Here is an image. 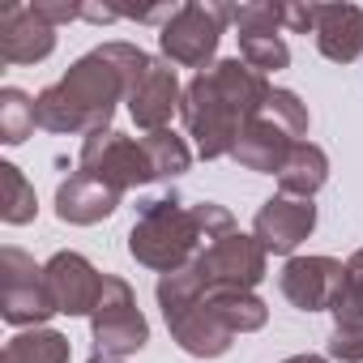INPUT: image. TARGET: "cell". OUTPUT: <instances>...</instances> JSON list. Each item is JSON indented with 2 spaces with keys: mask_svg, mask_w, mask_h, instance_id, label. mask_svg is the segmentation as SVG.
I'll list each match as a JSON object with an SVG mask.
<instances>
[{
  "mask_svg": "<svg viewBox=\"0 0 363 363\" xmlns=\"http://www.w3.org/2000/svg\"><path fill=\"white\" fill-rule=\"evenodd\" d=\"M35 128H39L35 124V99L13 90V86H5V90H0V141H5V145H22Z\"/></svg>",
  "mask_w": 363,
  "mask_h": 363,
  "instance_id": "obj_23",
  "label": "cell"
},
{
  "mask_svg": "<svg viewBox=\"0 0 363 363\" xmlns=\"http://www.w3.org/2000/svg\"><path fill=\"white\" fill-rule=\"evenodd\" d=\"M90 363H120V359H111V354H94Z\"/></svg>",
  "mask_w": 363,
  "mask_h": 363,
  "instance_id": "obj_30",
  "label": "cell"
},
{
  "mask_svg": "<svg viewBox=\"0 0 363 363\" xmlns=\"http://www.w3.org/2000/svg\"><path fill=\"white\" fill-rule=\"evenodd\" d=\"M210 316L218 320V329H227L231 337L235 333H257L265 320H269V308L252 295V291H201Z\"/></svg>",
  "mask_w": 363,
  "mask_h": 363,
  "instance_id": "obj_20",
  "label": "cell"
},
{
  "mask_svg": "<svg viewBox=\"0 0 363 363\" xmlns=\"http://www.w3.org/2000/svg\"><path fill=\"white\" fill-rule=\"evenodd\" d=\"M231 231H235V218L218 201L184 206L179 197H154L141 206V214L128 231V252L137 265H145L162 278V274L193 265L206 244H214Z\"/></svg>",
  "mask_w": 363,
  "mask_h": 363,
  "instance_id": "obj_3",
  "label": "cell"
},
{
  "mask_svg": "<svg viewBox=\"0 0 363 363\" xmlns=\"http://www.w3.org/2000/svg\"><path fill=\"white\" fill-rule=\"evenodd\" d=\"M308 124H312V120H308V107L299 103V94L274 86L269 99H265V107H261V111L248 120V128L240 133L231 158H235L240 167H248V171L274 175V171L286 167L291 150L308 137Z\"/></svg>",
  "mask_w": 363,
  "mask_h": 363,
  "instance_id": "obj_4",
  "label": "cell"
},
{
  "mask_svg": "<svg viewBox=\"0 0 363 363\" xmlns=\"http://www.w3.org/2000/svg\"><path fill=\"white\" fill-rule=\"evenodd\" d=\"M342 278H346V265L333 257H291L278 282L299 312H333L342 295Z\"/></svg>",
  "mask_w": 363,
  "mask_h": 363,
  "instance_id": "obj_13",
  "label": "cell"
},
{
  "mask_svg": "<svg viewBox=\"0 0 363 363\" xmlns=\"http://www.w3.org/2000/svg\"><path fill=\"white\" fill-rule=\"evenodd\" d=\"M325 179H329V158L320 145L312 141H299L286 158V167L278 171V189L282 197H299V201H312L320 189H325Z\"/></svg>",
  "mask_w": 363,
  "mask_h": 363,
  "instance_id": "obj_19",
  "label": "cell"
},
{
  "mask_svg": "<svg viewBox=\"0 0 363 363\" xmlns=\"http://www.w3.org/2000/svg\"><path fill=\"white\" fill-rule=\"evenodd\" d=\"M77 171L103 179L107 189L116 193H128V189H141L154 179V167L145 158V145L116 133V128H99L82 141V158H77Z\"/></svg>",
  "mask_w": 363,
  "mask_h": 363,
  "instance_id": "obj_10",
  "label": "cell"
},
{
  "mask_svg": "<svg viewBox=\"0 0 363 363\" xmlns=\"http://www.w3.org/2000/svg\"><path fill=\"white\" fill-rule=\"evenodd\" d=\"M282 363H329V359H320V354H291V359H282Z\"/></svg>",
  "mask_w": 363,
  "mask_h": 363,
  "instance_id": "obj_29",
  "label": "cell"
},
{
  "mask_svg": "<svg viewBox=\"0 0 363 363\" xmlns=\"http://www.w3.org/2000/svg\"><path fill=\"white\" fill-rule=\"evenodd\" d=\"M120 197H124V193L107 189L103 179H94V175H86V171H73L65 184L56 189V214H60V223L94 227V223H103V218L116 214Z\"/></svg>",
  "mask_w": 363,
  "mask_h": 363,
  "instance_id": "obj_17",
  "label": "cell"
},
{
  "mask_svg": "<svg viewBox=\"0 0 363 363\" xmlns=\"http://www.w3.org/2000/svg\"><path fill=\"white\" fill-rule=\"evenodd\" d=\"M231 22L240 30V60L257 73H278L291 65V48L282 43V5H231Z\"/></svg>",
  "mask_w": 363,
  "mask_h": 363,
  "instance_id": "obj_12",
  "label": "cell"
},
{
  "mask_svg": "<svg viewBox=\"0 0 363 363\" xmlns=\"http://www.w3.org/2000/svg\"><path fill=\"white\" fill-rule=\"evenodd\" d=\"M56 312V299L48 291V274L43 265H35V257H26L22 248L5 244L0 248V316L18 329H39L48 316Z\"/></svg>",
  "mask_w": 363,
  "mask_h": 363,
  "instance_id": "obj_7",
  "label": "cell"
},
{
  "mask_svg": "<svg viewBox=\"0 0 363 363\" xmlns=\"http://www.w3.org/2000/svg\"><path fill=\"white\" fill-rule=\"evenodd\" d=\"M141 145H145V158H150V167H154V179H175V175H184V171H189V162H193V154H189L184 137H175L171 128L145 133V137H141Z\"/></svg>",
  "mask_w": 363,
  "mask_h": 363,
  "instance_id": "obj_22",
  "label": "cell"
},
{
  "mask_svg": "<svg viewBox=\"0 0 363 363\" xmlns=\"http://www.w3.org/2000/svg\"><path fill=\"white\" fill-rule=\"evenodd\" d=\"M269 77L257 73L252 65L235 60H214L184 86V103H179V120H184L189 137L197 141L201 158H227L248 128V120L265 107L269 99Z\"/></svg>",
  "mask_w": 363,
  "mask_h": 363,
  "instance_id": "obj_2",
  "label": "cell"
},
{
  "mask_svg": "<svg viewBox=\"0 0 363 363\" xmlns=\"http://www.w3.org/2000/svg\"><path fill=\"white\" fill-rule=\"evenodd\" d=\"M154 295H158V308H162L167 329L179 342V350H189L193 359H218V354L231 350V333L218 329V320L210 316V308L201 299V286H197L189 265L175 269V274H162Z\"/></svg>",
  "mask_w": 363,
  "mask_h": 363,
  "instance_id": "obj_5",
  "label": "cell"
},
{
  "mask_svg": "<svg viewBox=\"0 0 363 363\" xmlns=\"http://www.w3.org/2000/svg\"><path fill=\"white\" fill-rule=\"evenodd\" d=\"M145 65V52L133 43H103L69 65V73L35 99V124L48 133H99L111 128L116 103L128 99L133 73Z\"/></svg>",
  "mask_w": 363,
  "mask_h": 363,
  "instance_id": "obj_1",
  "label": "cell"
},
{
  "mask_svg": "<svg viewBox=\"0 0 363 363\" xmlns=\"http://www.w3.org/2000/svg\"><path fill=\"white\" fill-rule=\"evenodd\" d=\"M43 274H48V291L56 299V312H65V316H90L99 308L107 274H99L82 252H56L43 265Z\"/></svg>",
  "mask_w": 363,
  "mask_h": 363,
  "instance_id": "obj_14",
  "label": "cell"
},
{
  "mask_svg": "<svg viewBox=\"0 0 363 363\" xmlns=\"http://www.w3.org/2000/svg\"><path fill=\"white\" fill-rule=\"evenodd\" d=\"M73 346L65 333L56 329H22L5 342V354H0V363H69Z\"/></svg>",
  "mask_w": 363,
  "mask_h": 363,
  "instance_id": "obj_21",
  "label": "cell"
},
{
  "mask_svg": "<svg viewBox=\"0 0 363 363\" xmlns=\"http://www.w3.org/2000/svg\"><path fill=\"white\" fill-rule=\"evenodd\" d=\"M265 248L257 235L231 231L201 248V257L189 265L201 291H252L265 278Z\"/></svg>",
  "mask_w": 363,
  "mask_h": 363,
  "instance_id": "obj_8",
  "label": "cell"
},
{
  "mask_svg": "<svg viewBox=\"0 0 363 363\" xmlns=\"http://www.w3.org/2000/svg\"><path fill=\"white\" fill-rule=\"evenodd\" d=\"M316 48L333 65L363 56V9L359 5H316Z\"/></svg>",
  "mask_w": 363,
  "mask_h": 363,
  "instance_id": "obj_18",
  "label": "cell"
},
{
  "mask_svg": "<svg viewBox=\"0 0 363 363\" xmlns=\"http://www.w3.org/2000/svg\"><path fill=\"white\" fill-rule=\"evenodd\" d=\"M128 116H133V124L137 128H145V133H158V128H167L171 124V116L179 111V103H184V90H179V77H175V69L167 65V60H154V56H145V65L133 73V82H128Z\"/></svg>",
  "mask_w": 363,
  "mask_h": 363,
  "instance_id": "obj_11",
  "label": "cell"
},
{
  "mask_svg": "<svg viewBox=\"0 0 363 363\" xmlns=\"http://www.w3.org/2000/svg\"><path fill=\"white\" fill-rule=\"evenodd\" d=\"M282 26L295 35L316 30V5H282Z\"/></svg>",
  "mask_w": 363,
  "mask_h": 363,
  "instance_id": "obj_27",
  "label": "cell"
},
{
  "mask_svg": "<svg viewBox=\"0 0 363 363\" xmlns=\"http://www.w3.org/2000/svg\"><path fill=\"white\" fill-rule=\"evenodd\" d=\"M333 320L337 325L363 320V248L346 261V278H342V295L333 303Z\"/></svg>",
  "mask_w": 363,
  "mask_h": 363,
  "instance_id": "obj_25",
  "label": "cell"
},
{
  "mask_svg": "<svg viewBox=\"0 0 363 363\" xmlns=\"http://www.w3.org/2000/svg\"><path fill=\"white\" fill-rule=\"evenodd\" d=\"M0 175H5V201H0V218H5L9 227L35 223L39 201H35V189L26 184V175H22L13 162H0Z\"/></svg>",
  "mask_w": 363,
  "mask_h": 363,
  "instance_id": "obj_24",
  "label": "cell"
},
{
  "mask_svg": "<svg viewBox=\"0 0 363 363\" xmlns=\"http://www.w3.org/2000/svg\"><path fill=\"white\" fill-rule=\"evenodd\" d=\"M90 333H94L99 354H111V359L137 354L150 342V325H145V316L137 308V295L124 278H116V274L103 278V299L90 312Z\"/></svg>",
  "mask_w": 363,
  "mask_h": 363,
  "instance_id": "obj_9",
  "label": "cell"
},
{
  "mask_svg": "<svg viewBox=\"0 0 363 363\" xmlns=\"http://www.w3.org/2000/svg\"><path fill=\"white\" fill-rule=\"evenodd\" d=\"M231 22V5H214V0H193V5H179L167 26L158 30V48L171 65L184 69H206L218 52L223 26Z\"/></svg>",
  "mask_w": 363,
  "mask_h": 363,
  "instance_id": "obj_6",
  "label": "cell"
},
{
  "mask_svg": "<svg viewBox=\"0 0 363 363\" xmlns=\"http://www.w3.org/2000/svg\"><path fill=\"white\" fill-rule=\"evenodd\" d=\"M329 354L342 359V363H363V320L337 325L333 337H329Z\"/></svg>",
  "mask_w": 363,
  "mask_h": 363,
  "instance_id": "obj_26",
  "label": "cell"
},
{
  "mask_svg": "<svg viewBox=\"0 0 363 363\" xmlns=\"http://www.w3.org/2000/svg\"><path fill=\"white\" fill-rule=\"evenodd\" d=\"M56 52V26H48L35 5H9L0 13V60L5 65H39Z\"/></svg>",
  "mask_w": 363,
  "mask_h": 363,
  "instance_id": "obj_16",
  "label": "cell"
},
{
  "mask_svg": "<svg viewBox=\"0 0 363 363\" xmlns=\"http://www.w3.org/2000/svg\"><path fill=\"white\" fill-rule=\"evenodd\" d=\"M35 13L48 22V26H60V22H73V18H82V5H35Z\"/></svg>",
  "mask_w": 363,
  "mask_h": 363,
  "instance_id": "obj_28",
  "label": "cell"
},
{
  "mask_svg": "<svg viewBox=\"0 0 363 363\" xmlns=\"http://www.w3.org/2000/svg\"><path fill=\"white\" fill-rule=\"evenodd\" d=\"M312 231H316V206L299 201V197H282V193L269 197L252 223V235L261 240V248L278 252V257H291Z\"/></svg>",
  "mask_w": 363,
  "mask_h": 363,
  "instance_id": "obj_15",
  "label": "cell"
}]
</instances>
